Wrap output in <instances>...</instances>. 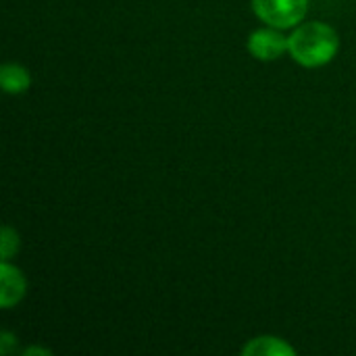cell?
Here are the masks:
<instances>
[{"label":"cell","mask_w":356,"mask_h":356,"mask_svg":"<svg viewBox=\"0 0 356 356\" xmlns=\"http://www.w3.org/2000/svg\"><path fill=\"white\" fill-rule=\"evenodd\" d=\"M288 50L305 67H321L338 52V33L325 23H305L288 38Z\"/></svg>","instance_id":"6da1fadb"},{"label":"cell","mask_w":356,"mask_h":356,"mask_svg":"<svg viewBox=\"0 0 356 356\" xmlns=\"http://www.w3.org/2000/svg\"><path fill=\"white\" fill-rule=\"evenodd\" d=\"M309 0H252L257 15L277 29L294 27L302 21Z\"/></svg>","instance_id":"7a4b0ae2"},{"label":"cell","mask_w":356,"mask_h":356,"mask_svg":"<svg viewBox=\"0 0 356 356\" xmlns=\"http://www.w3.org/2000/svg\"><path fill=\"white\" fill-rule=\"evenodd\" d=\"M288 48V38L275 29H259L248 40V50L261 60H275Z\"/></svg>","instance_id":"3957f363"},{"label":"cell","mask_w":356,"mask_h":356,"mask_svg":"<svg viewBox=\"0 0 356 356\" xmlns=\"http://www.w3.org/2000/svg\"><path fill=\"white\" fill-rule=\"evenodd\" d=\"M0 282H2V290H0V305L2 309H10L13 305H17L23 294H25V280L21 275V271L13 265H8L6 261L0 265Z\"/></svg>","instance_id":"277c9868"},{"label":"cell","mask_w":356,"mask_h":356,"mask_svg":"<svg viewBox=\"0 0 356 356\" xmlns=\"http://www.w3.org/2000/svg\"><path fill=\"white\" fill-rule=\"evenodd\" d=\"M242 353L246 356H294V348L280 338L263 336L248 342L242 348Z\"/></svg>","instance_id":"5b68a950"},{"label":"cell","mask_w":356,"mask_h":356,"mask_svg":"<svg viewBox=\"0 0 356 356\" xmlns=\"http://www.w3.org/2000/svg\"><path fill=\"white\" fill-rule=\"evenodd\" d=\"M0 81H2V88L6 94H23L29 88L31 77H29L27 69H23L21 65L8 63L0 69Z\"/></svg>","instance_id":"8992f818"},{"label":"cell","mask_w":356,"mask_h":356,"mask_svg":"<svg viewBox=\"0 0 356 356\" xmlns=\"http://www.w3.org/2000/svg\"><path fill=\"white\" fill-rule=\"evenodd\" d=\"M19 248V236L10 227L2 229V261H8Z\"/></svg>","instance_id":"52a82bcc"},{"label":"cell","mask_w":356,"mask_h":356,"mask_svg":"<svg viewBox=\"0 0 356 356\" xmlns=\"http://www.w3.org/2000/svg\"><path fill=\"white\" fill-rule=\"evenodd\" d=\"M0 344H2V346H0V353H2V355H6V353H8V346L13 344V336H10V334H2Z\"/></svg>","instance_id":"ba28073f"},{"label":"cell","mask_w":356,"mask_h":356,"mask_svg":"<svg viewBox=\"0 0 356 356\" xmlns=\"http://www.w3.org/2000/svg\"><path fill=\"white\" fill-rule=\"evenodd\" d=\"M23 355H48V350H40V348H27Z\"/></svg>","instance_id":"9c48e42d"}]
</instances>
